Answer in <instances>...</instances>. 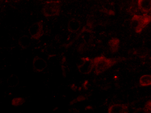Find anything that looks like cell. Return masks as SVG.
I'll use <instances>...</instances> for the list:
<instances>
[{
	"instance_id": "obj_2",
	"label": "cell",
	"mask_w": 151,
	"mask_h": 113,
	"mask_svg": "<svg viewBox=\"0 0 151 113\" xmlns=\"http://www.w3.org/2000/svg\"><path fill=\"white\" fill-rule=\"evenodd\" d=\"M151 22L150 14L146 13L142 14H135L131 20L130 26L136 33L140 34Z\"/></svg>"
},
{
	"instance_id": "obj_11",
	"label": "cell",
	"mask_w": 151,
	"mask_h": 113,
	"mask_svg": "<svg viewBox=\"0 0 151 113\" xmlns=\"http://www.w3.org/2000/svg\"><path fill=\"white\" fill-rule=\"evenodd\" d=\"M31 38L27 35H24L19 39V45L21 49H26L30 46L32 43Z\"/></svg>"
},
{
	"instance_id": "obj_7",
	"label": "cell",
	"mask_w": 151,
	"mask_h": 113,
	"mask_svg": "<svg viewBox=\"0 0 151 113\" xmlns=\"http://www.w3.org/2000/svg\"><path fill=\"white\" fill-rule=\"evenodd\" d=\"M129 107L124 104H114L110 106L108 108L109 113H127Z\"/></svg>"
},
{
	"instance_id": "obj_5",
	"label": "cell",
	"mask_w": 151,
	"mask_h": 113,
	"mask_svg": "<svg viewBox=\"0 0 151 113\" xmlns=\"http://www.w3.org/2000/svg\"><path fill=\"white\" fill-rule=\"evenodd\" d=\"M94 68V62L93 59L90 58H84L82 62L78 66V69L81 74H90Z\"/></svg>"
},
{
	"instance_id": "obj_18",
	"label": "cell",
	"mask_w": 151,
	"mask_h": 113,
	"mask_svg": "<svg viewBox=\"0 0 151 113\" xmlns=\"http://www.w3.org/2000/svg\"><path fill=\"white\" fill-rule=\"evenodd\" d=\"M146 56L148 57V58L151 60V49H148L147 51Z\"/></svg>"
},
{
	"instance_id": "obj_15",
	"label": "cell",
	"mask_w": 151,
	"mask_h": 113,
	"mask_svg": "<svg viewBox=\"0 0 151 113\" xmlns=\"http://www.w3.org/2000/svg\"><path fill=\"white\" fill-rule=\"evenodd\" d=\"M24 100L22 98H16L12 100V105L15 107H18L24 104Z\"/></svg>"
},
{
	"instance_id": "obj_4",
	"label": "cell",
	"mask_w": 151,
	"mask_h": 113,
	"mask_svg": "<svg viewBox=\"0 0 151 113\" xmlns=\"http://www.w3.org/2000/svg\"><path fill=\"white\" fill-rule=\"evenodd\" d=\"M28 33L32 39H40L44 34L42 23L41 22H37L32 24L28 28Z\"/></svg>"
},
{
	"instance_id": "obj_6",
	"label": "cell",
	"mask_w": 151,
	"mask_h": 113,
	"mask_svg": "<svg viewBox=\"0 0 151 113\" xmlns=\"http://www.w3.org/2000/svg\"><path fill=\"white\" fill-rule=\"evenodd\" d=\"M47 63L44 58L39 56L35 57L32 61L33 70L37 73L42 72L47 67Z\"/></svg>"
},
{
	"instance_id": "obj_17",
	"label": "cell",
	"mask_w": 151,
	"mask_h": 113,
	"mask_svg": "<svg viewBox=\"0 0 151 113\" xmlns=\"http://www.w3.org/2000/svg\"><path fill=\"white\" fill-rule=\"evenodd\" d=\"M62 69L63 71V72L64 73L65 75L68 73L69 72L70 67L69 64L66 61H64L63 64L62 65Z\"/></svg>"
},
{
	"instance_id": "obj_1",
	"label": "cell",
	"mask_w": 151,
	"mask_h": 113,
	"mask_svg": "<svg viewBox=\"0 0 151 113\" xmlns=\"http://www.w3.org/2000/svg\"><path fill=\"white\" fill-rule=\"evenodd\" d=\"M123 59V58H107L104 56L96 57L93 59L94 73L96 75L101 74Z\"/></svg>"
},
{
	"instance_id": "obj_13",
	"label": "cell",
	"mask_w": 151,
	"mask_h": 113,
	"mask_svg": "<svg viewBox=\"0 0 151 113\" xmlns=\"http://www.w3.org/2000/svg\"><path fill=\"white\" fill-rule=\"evenodd\" d=\"M139 82L141 87L151 86V74H144L142 75L139 79Z\"/></svg>"
},
{
	"instance_id": "obj_3",
	"label": "cell",
	"mask_w": 151,
	"mask_h": 113,
	"mask_svg": "<svg viewBox=\"0 0 151 113\" xmlns=\"http://www.w3.org/2000/svg\"><path fill=\"white\" fill-rule=\"evenodd\" d=\"M61 10V2L53 0L47 2L43 7L42 14L45 17H51L59 15Z\"/></svg>"
},
{
	"instance_id": "obj_14",
	"label": "cell",
	"mask_w": 151,
	"mask_h": 113,
	"mask_svg": "<svg viewBox=\"0 0 151 113\" xmlns=\"http://www.w3.org/2000/svg\"><path fill=\"white\" fill-rule=\"evenodd\" d=\"M95 84L96 85V86L103 89H106L108 86L107 83L106 82V81H104L103 79H98L96 80L95 82Z\"/></svg>"
},
{
	"instance_id": "obj_19",
	"label": "cell",
	"mask_w": 151,
	"mask_h": 113,
	"mask_svg": "<svg viewBox=\"0 0 151 113\" xmlns=\"http://www.w3.org/2000/svg\"><path fill=\"white\" fill-rule=\"evenodd\" d=\"M11 1H12L13 2H14V3H19V2L21 1L22 0H11Z\"/></svg>"
},
{
	"instance_id": "obj_12",
	"label": "cell",
	"mask_w": 151,
	"mask_h": 113,
	"mask_svg": "<svg viewBox=\"0 0 151 113\" xmlns=\"http://www.w3.org/2000/svg\"><path fill=\"white\" fill-rule=\"evenodd\" d=\"M8 86L12 88H16L19 84V78L16 74H12L9 76L7 79Z\"/></svg>"
},
{
	"instance_id": "obj_8",
	"label": "cell",
	"mask_w": 151,
	"mask_h": 113,
	"mask_svg": "<svg viewBox=\"0 0 151 113\" xmlns=\"http://www.w3.org/2000/svg\"><path fill=\"white\" fill-rule=\"evenodd\" d=\"M137 5L143 13L148 14L151 11V0H137Z\"/></svg>"
},
{
	"instance_id": "obj_9",
	"label": "cell",
	"mask_w": 151,
	"mask_h": 113,
	"mask_svg": "<svg viewBox=\"0 0 151 113\" xmlns=\"http://www.w3.org/2000/svg\"><path fill=\"white\" fill-rule=\"evenodd\" d=\"M81 27V22L80 20L76 19H72L68 22L67 29L70 33H75L79 31Z\"/></svg>"
},
{
	"instance_id": "obj_10",
	"label": "cell",
	"mask_w": 151,
	"mask_h": 113,
	"mask_svg": "<svg viewBox=\"0 0 151 113\" xmlns=\"http://www.w3.org/2000/svg\"><path fill=\"white\" fill-rule=\"evenodd\" d=\"M120 41L117 38H112L108 42V46L110 51L112 54H115L120 48Z\"/></svg>"
},
{
	"instance_id": "obj_16",
	"label": "cell",
	"mask_w": 151,
	"mask_h": 113,
	"mask_svg": "<svg viewBox=\"0 0 151 113\" xmlns=\"http://www.w3.org/2000/svg\"><path fill=\"white\" fill-rule=\"evenodd\" d=\"M143 111L144 113H151V100H148L147 101L146 104L144 106L143 109Z\"/></svg>"
}]
</instances>
